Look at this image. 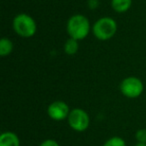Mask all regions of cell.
I'll return each mask as SVG.
<instances>
[{
    "mask_svg": "<svg viewBox=\"0 0 146 146\" xmlns=\"http://www.w3.org/2000/svg\"><path fill=\"white\" fill-rule=\"evenodd\" d=\"M92 26L90 21L83 14H73L67 20L66 31L70 38L81 41L85 39L91 32Z\"/></svg>",
    "mask_w": 146,
    "mask_h": 146,
    "instance_id": "obj_1",
    "label": "cell"
},
{
    "mask_svg": "<svg viewBox=\"0 0 146 146\" xmlns=\"http://www.w3.org/2000/svg\"><path fill=\"white\" fill-rule=\"evenodd\" d=\"M117 22L109 16L100 17L92 25L91 32L96 39L100 41H108L113 38L117 32Z\"/></svg>",
    "mask_w": 146,
    "mask_h": 146,
    "instance_id": "obj_2",
    "label": "cell"
},
{
    "mask_svg": "<svg viewBox=\"0 0 146 146\" xmlns=\"http://www.w3.org/2000/svg\"><path fill=\"white\" fill-rule=\"evenodd\" d=\"M12 29L18 36L30 38L37 31V24L32 16L27 13H18L12 20Z\"/></svg>",
    "mask_w": 146,
    "mask_h": 146,
    "instance_id": "obj_3",
    "label": "cell"
},
{
    "mask_svg": "<svg viewBox=\"0 0 146 146\" xmlns=\"http://www.w3.org/2000/svg\"><path fill=\"white\" fill-rule=\"evenodd\" d=\"M119 90L126 98L135 99L143 93L144 84L140 78L136 76H128L120 82Z\"/></svg>",
    "mask_w": 146,
    "mask_h": 146,
    "instance_id": "obj_4",
    "label": "cell"
},
{
    "mask_svg": "<svg viewBox=\"0 0 146 146\" xmlns=\"http://www.w3.org/2000/svg\"><path fill=\"white\" fill-rule=\"evenodd\" d=\"M67 122L72 130L76 132H84L90 125V116L82 108H73L69 113Z\"/></svg>",
    "mask_w": 146,
    "mask_h": 146,
    "instance_id": "obj_5",
    "label": "cell"
},
{
    "mask_svg": "<svg viewBox=\"0 0 146 146\" xmlns=\"http://www.w3.org/2000/svg\"><path fill=\"white\" fill-rule=\"evenodd\" d=\"M71 109L69 105L62 100H55L47 107V114L54 121H63L68 118Z\"/></svg>",
    "mask_w": 146,
    "mask_h": 146,
    "instance_id": "obj_6",
    "label": "cell"
},
{
    "mask_svg": "<svg viewBox=\"0 0 146 146\" xmlns=\"http://www.w3.org/2000/svg\"><path fill=\"white\" fill-rule=\"evenodd\" d=\"M0 146H20V139L13 131H4L0 135Z\"/></svg>",
    "mask_w": 146,
    "mask_h": 146,
    "instance_id": "obj_7",
    "label": "cell"
},
{
    "mask_svg": "<svg viewBox=\"0 0 146 146\" xmlns=\"http://www.w3.org/2000/svg\"><path fill=\"white\" fill-rule=\"evenodd\" d=\"M111 8L117 13H124L131 8L132 0H110Z\"/></svg>",
    "mask_w": 146,
    "mask_h": 146,
    "instance_id": "obj_8",
    "label": "cell"
},
{
    "mask_svg": "<svg viewBox=\"0 0 146 146\" xmlns=\"http://www.w3.org/2000/svg\"><path fill=\"white\" fill-rule=\"evenodd\" d=\"M14 49V44L12 40L7 37H2L0 39V56L6 57L12 53Z\"/></svg>",
    "mask_w": 146,
    "mask_h": 146,
    "instance_id": "obj_9",
    "label": "cell"
},
{
    "mask_svg": "<svg viewBox=\"0 0 146 146\" xmlns=\"http://www.w3.org/2000/svg\"><path fill=\"white\" fill-rule=\"evenodd\" d=\"M63 50H64V52L66 53L67 55H69V56L75 55L76 53L78 52V50H79V41L69 37L64 42Z\"/></svg>",
    "mask_w": 146,
    "mask_h": 146,
    "instance_id": "obj_10",
    "label": "cell"
},
{
    "mask_svg": "<svg viewBox=\"0 0 146 146\" xmlns=\"http://www.w3.org/2000/svg\"><path fill=\"white\" fill-rule=\"evenodd\" d=\"M102 146H126V142L120 136H112L108 138Z\"/></svg>",
    "mask_w": 146,
    "mask_h": 146,
    "instance_id": "obj_11",
    "label": "cell"
},
{
    "mask_svg": "<svg viewBox=\"0 0 146 146\" xmlns=\"http://www.w3.org/2000/svg\"><path fill=\"white\" fill-rule=\"evenodd\" d=\"M135 139L138 143H146V129H138L135 133Z\"/></svg>",
    "mask_w": 146,
    "mask_h": 146,
    "instance_id": "obj_12",
    "label": "cell"
},
{
    "mask_svg": "<svg viewBox=\"0 0 146 146\" xmlns=\"http://www.w3.org/2000/svg\"><path fill=\"white\" fill-rule=\"evenodd\" d=\"M39 146H60V145H59V143L56 141V140L49 138V139L43 140V141L39 144Z\"/></svg>",
    "mask_w": 146,
    "mask_h": 146,
    "instance_id": "obj_13",
    "label": "cell"
},
{
    "mask_svg": "<svg viewBox=\"0 0 146 146\" xmlns=\"http://www.w3.org/2000/svg\"><path fill=\"white\" fill-rule=\"evenodd\" d=\"M99 0H88L87 1V6L89 7L91 10H94V9H97L99 7Z\"/></svg>",
    "mask_w": 146,
    "mask_h": 146,
    "instance_id": "obj_14",
    "label": "cell"
},
{
    "mask_svg": "<svg viewBox=\"0 0 146 146\" xmlns=\"http://www.w3.org/2000/svg\"><path fill=\"white\" fill-rule=\"evenodd\" d=\"M134 146H146V143H138L137 142Z\"/></svg>",
    "mask_w": 146,
    "mask_h": 146,
    "instance_id": "obj_15",
    "label": "cell"
}]
</instances>
